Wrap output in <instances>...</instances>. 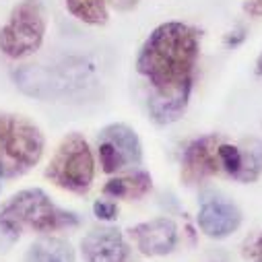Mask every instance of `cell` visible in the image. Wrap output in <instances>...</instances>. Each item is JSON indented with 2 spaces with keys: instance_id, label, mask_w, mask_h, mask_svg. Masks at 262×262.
Here are the masks:
<instances>
[{
  "instance_id": "ba28073f",
  "label": "cell",
  "mask_w": 262,
  "mask_h": 262,
  "mask_svg": "<svg viewBox=\"0 0 262 262\" xmlns=\"http://www.w3.org/2000/svg\"><path fill=\"white\" fill-rule=\"evenodd\" d=\"M130 237L145 256H163L173 252L178 244V227L171 219L159 217L128 229Z\"/></svg>"
},
{
  "instance_id": "3957f363",
  "label": "cell",
  "mask_w": 262,
  "mask_h": 262,
  "mask_svg": "<svg viewBox=\"0 0 262 262\" xmlns=\"http://www.w3.org/2000/svg\"><path fill=\"white\" fill-rule=\"evenodd\" d=\"M93 176L95 161L87 141L77 133L64 137L46 169V178L69 192L85 194L93 182Z\"/></svg>"
},
{
  "instance_id": "8fae6325",
  "label": "cell",
  "mask_w": 262,
  "mask_h": 262,
  "mask_svg": "<svg viewBox=\"0 0 262 262\" xmlns=\"http://www.w3.org/2000/svg\"><path fill=\"white\" fill-rule=\"evenodd\" d=\"M153 188V180L147 171H135L130 176L114 178L103 186V194L112 199H124V201H139L145 194H149Z\"/></svg>"
},
{
  "instance_id": "7a4b0ae2",
  "label": "cell",
  "mask_w": 262,
  "mask_h": 262,
  "mask_svg": "<svg viewBox=\"0 0 262 262\" xmlns=\"http://www.w3.org/2000/svg\"><path fill=\"white\" fill-rule=\"evenodd\" d=\"M81 221L75 213L56 207L50 196L39 188L17 192L0 207V233L11 239L19 237L23 229L35 233H48L67 227H77Z\"/></svg>"
},
{
  "instance_id": "e0dca14e",
  "label": "cell",
  "mask_w": 262,
  "mask_h": 262,
  "mask_svg": "<svg viewBox=\"0 0 262 262\" xmlns=\"http://www.w3.org/2000/svg\"><path fill=\"white\" fill-rule=\"evenodd\" d=\"M93 213L101 221H114L118 217V207L114 203H110V201H97L93 205Z\"/></svg>"
},
{
  "instance_id": "9a60e30c",
  "label": "cell",
  "mask_w": 262,
  "mask_h": 262,
  "mask_svg": "<svg viewBox=\"0 0 262 262\" xmlns=\"http://www.w3.org/2000/svg\"><path fill=\"white\" fill-rule=\"evenodd\" d=\"M262 171V145L256 143V149H244L242 151V167L235 173V180L239 182H254Z\"/></svg>"
},
{
  "instance_id": "6da1fadb",
  "label": "cell",
  "mask_w": 262,
  "mask_h": 262,
  "mask_svg": "<svg viewBox=\"0 0 262 262\" xmlns=\"http://www.w3.org/2000/svg\"><path fill=\"white\" fill-rule=\"evenodd\" d=\"M199 50L201 33L194 27L178 21L163 23L143 43L137 71L149 79L157 95L190 93Z\"/></svg>"
},
{
  "instance_id": "8992f818",
  "label": "cell",
  "mask_w": 262,
  "mask_h": 262,
  "mask_svg": "<svg viewBox=\"0 0 262 262\" xmlns=\"http://www.w3.org/2000/svg\"><path fill=\"white\" fill-rule=\"evenodd\" d=\"M99 163L105 173H116L126 167H135L143 159V147L133 128L112 124L101 130L97 139Z\"/></svg>"
},
{
  "instance_id": "5b68a950",
  "label": "cell",
  "mask_w": 262,
  "mask_h": 262,
  "mask_svg": "<svg viewBox=\"0 0 262 262\" xmlns=\"http://www.w3.org/2000/svg\"><path fill=\"white\" fill-rule=\"evenodd\" d=\"M43 153V135L39 128L19 116H13L9 137L0 149V180H13L37 165Z\"/></svg>"
},
{
  "instance_id": "30bf717a",
  "label": "cell",
  "mask_w": 262,
  "mask_h": 262,
  "mask_svg": "<svg viewBox=\"0 0 262 262\" xmlns=\"http://www.w3.org/2000/svg\"><path fill=\"white\" fill-rule=\"evenodd\" d=\"M242 223L239 209L225 199H209L199 211V227L205 235L221 239L237 231Z\"/></svg>"
},
{
  "instance_id": "7c38bea8",
  "label": "cell",
  "mask_w": 262,
  "mask_h": 262,
  "mask_svg": "<svg viewBox=\"0 0 262 262\" xmlns=\"http://www.w3.org/2000/svg\"><path fill=\"white\" fill-rule=\"evenodd\" d=\"M188 101H190V93H176V95H157V93H151L149 97V112H151V118L165 126V124H171L176 120L182 118V114L186 112L188 107Z\"/></svg>"
},
{
  "instance_id": "9c48e42d",
  "label": "cell",
  "mask_w": 262,
  "mask_h": 262,
  "mask_svg": "<svg viewBox=\"0 0 262 262\" xmlns=\"http://www.w3.org/2000/svg\"><path fill=\"white\" fill-rule=\"evenodd\" d=\"M81 250L85 262H128L130 258V246L114 227H99L87 233Z\"/></svg>"
},
{
  "instance_id": "4fadbf2b",
  "label": "cell",
  "mask_w": 262,
  "mask_h": 262,
  "mask_svg": "<svg viewBox=\"0 0 262 262\" xmlns=\"http://www.w3.org/2000/svg\"><path fill=\"white\" fill-rule=\"evenodd\" d=\"M27 262H75V250L64 239L43 237L31 244Z\"/></svg>"
},
{
  "instance_id": "7402d4cb",
  "label": "cell",
  "mask_w": 262,
  "mask_h": 262,
  "mask_svg": "<svg viewBox=\"0 0 262 262\" xmlns=\"http://www.w3.org/2000/svg\"><path fill=\"white\" fill-rule=\"evenodd\" d=\"M242 39H244V31H235V35H227V37H225V43L235 46V43H239Z\"/></svg>"
},
{
  "instance_id": "5bb4252c",
  "label": "cell",
  "mask_w": 262,
  "mask_h": 262,
  "mask_svg": "<svg viewBox=\"0 0 262 262\" xmlns=\"http://www.w3.org/2000/svg\"><path fill=\"white\" fill-rule=\"evenodd\" d=\"M67 9L73 17L89 25H105L107 23V7L105 0H67Z\"/></svg>"
},
{
  "instance_id": "ac0fdd59",
  "label": "cell",
  "mask_w": 262,
  "mask_h": 262,
  "mask_svg": "<svg viewBox=\"0 0 262 262\" xmlns=\"http://www.w3.org/2000/svg\"><path fill=\"white\" fill-rule=\"evenodd\" d=\"M11 120H13V116H0V149H3V145H5V141L9 137Z\"/></svg>"
},
{
  "instance_id": "ffe728a7",
  "label": "cell",
  "mask_w": 262,
  "mask_h": 262,
  "mask_svg": "<svg viewBox=\"0 0 262 262\" xmlns=\"http://www.w3.org/2000/svg\"><path fill=\"white\" fill-rule=\"evenodd\" d=\"M107 3H110L116 11H133V9H137L139 0H107Z\"/></svg>"
},
{
  "instance_id": "d6986e66",
  "label": "cell",
  "mask_w": 262,
  "mask_h": 262,
  "mask_svg": "<svg viewBox=\"0 0 262 262\" xmlns=\"http://www.w3.org/2000/svg\"><path fill=\"white\" fill-rule=\"evenodd\" d=\"M246 256H252L256 262H262V233L256 237V242L250 246V250H246Z\"/></svg>"
},
{
  "instance_id": "2e32d148",
  "label": "cell",
  "mask_w": 262,
  "mask_h": 262,
  "mask_svg": "<svg viewBox=\"0 0 262 262\" xmlns=\"http://www.w3.org/2000/svg\"><path fill=\"white\" fill-rule=\"evenodd\" d=\"M217 155H219V165H221V169H225L231 178H235V173H237L239 167H242V149L235 147V145L221 143V145L217 147Z\"/></svg>"
},
{
  "instance_id": "44dd1931",
  "label": "cell",
  "mask_w": 262,
  "mask_h": 262,
  "mask_svg": "<svg viewBox=\"0 0 262 262\" xmlns=\"http://www.w3.org/2000/svg\"><path fill=\"white\" fill-rule=\"evenodd\" d=\"M244 11L252 17H262V0H248L244 5Z\"/></svg>"
},
{
  "instance_id": "52a82bcc",
  "label": "cell",
  "mask_w": 262,
  "mask_h": 262,
  "mask_svg": "<svg viewBox=\"0 0 262 262\" xmlns=\"http://www.w3.org/2000/svg\"><path fill=\"white\" fill-rule=\"evenodd\" d=\"M219 145H221V139L211 135V137L196 139L186 147L182 157V182L186 186L201 184L221 169L219 155H217Z\"/></svg>"
},
{
  "instance_id": "277c9868",
  "label": "cell",
  "mask_w": 262,
  "mask_h": 262,
  "mask_svg": "<svg viewBox=\"0 0 262 262\" xmlns=\"http://www.w3.org/2000/svg\"><path fill=\"white\" fill-rule=\"evenodd\" d=\"M46 33V15L39 0L19 3L0 29V50L9 58H25L39 50Z\"/></svg>"
},
{
  "instance_id": "603a6c76",
  "label": "cell",
  "mask_w": 262,
  "mask_h": 262,
  "mask_svg": "<svg viewBox=\"0 0 262 262\" xmlns=\"http://www.w3.org/2000/svg\"><path fill=\"white\" fill-rule=\"evenodd\" d=\"M256 73L262 77V54L258 56V60H256Z\"/></svg>"
}]
</instances>
